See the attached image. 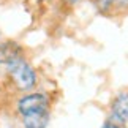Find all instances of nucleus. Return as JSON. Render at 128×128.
I'll list each match as a JSON object with an SVG mask.
<instances>
[{
  "label": "nucleus",
  "instance_id": "1",
  "mask_svg": "<svg viewBox=\"0 0 128 128\" xmlns=\"http://www.w3.org/2000/svg\"><path fill=\"white\" fill-rule=\"evenodd\" d=\"M6 70H8V76L11 79L13 86L16 87V90L30 92L35 88L36 82H38L36 71L24 57H19L16 60H13L10 65H6Z\"/></svg>",
  "mask_w": 128,
  "mask_h": 128
},
{
  "label": "nucleus",
  "instance_id": "2",
  "mask_svg": "<svg viewBox=\"0 0 128 128\" xmlns=\"http://www.w3.org/2000/svg\"><path fill=\"white\" fill-rule=\"evenodd\" d=\"M49 96L46 93L41 92H26V95H22L16 103V109L18 112L22 116L30 114V112H36V111H43V109H49Z\"/></svg>",
  "mask_w": 128,
  "mask_h": 128
},
{
  "label": "nucleus",
  "instance_id": "3",
  "mask_svg": "<svg viewBox=\"0 0 128 128\" xmlns=\"http://www.w3.org/2000/svg\"><path fill=\"white\" fill-rule=\"evenodd\" d=\"M109 119L124 126L128 124V92H120L111 101V116Z\"/></svg>",
  "mask_w": 128,
  "mask_h": 128
},
{
  "label": "nucleus",
  "instance_id": "4",
  "mask_svg": "<svg viewBox=\"0 0 128 128\" xmlns=\"http://www.w3.org/2000/svg\"><path fill=\"white\" fill-rule=\"evenodd\" d=\"M22 57V48L16 41H3L0 43V65H10L13 60Z\"/></svg>",
  "mask_w": 128,
  "mask_h": 128
},
{
  "label": "nucleus",
  "instance_id": "5",
  "mask_svg": "<svg viewBox=\"0 0 128 128\" xmlns=\"http://www.w3.org/2000/svg\"><path fill=\"white\" fill-rule=\"evenodd\" d=\"M49 119H51L49 109H43L22 116V125L24 128H48Z\"/></svg>",
  "mask_w": 128,
  "mask_h": 128
},
{
  "label": "nucleus",
  "instance_id": "6",
  "mask_svg": "<svg viewBox=\"0 0 128 128\" xmlns=\"http://www.w3.org/2000/svg\"><path fill=\"white\" fill-rule=\"evenodd\" d=\"M93 6L101 14H114V0H92Z\"/></svg>",
  "mask_w": 128,
  "mask_h": 128
},
{
  "label": "nucleus",
  "instance_id": "7",
  "mask_svg": "<svg viewBox=\"0 0 128 128\" xmlns=\"http://www.w3.org/2000/svg\"><path fill=\"white\" fill-rule=\"evenodd\" d=\"M114 13H128V0H114Z\"/></svg>",
  "mask_w": 128,
  "mask_h": 128
},
{
  "label": "nucleus",
  "instance_id": "8",
  "mask_svg": "<svg viewBox=\"0 0 128 128\" xmlns=\"http://www.w3.org/2000/svg\"><path fill=\"white\" fill-rule=\"evenodd\" d=\"M82 2H84V0H58V3L65 8H74L76 5H79Z\"/></svg>",
  "mask_w": 128,
  "mask_h": 128
},
{
  "label": "nucleus",
  "instance_id": "9",
  "mask_svg": "<svg viewBox=\"0 0 128 128\" xmlns=\"http://www.w3.org/2000/svg\"><path fill=\"white\" fill-rule=\"evenodd\" d=\"M101 128H124L122 125H119V124H116V122H112L111 119H108L104 124L101 125Z\"/></svg>",
  "mask_w": 128,
  "mask_h": 128
},
{
  "label": "nucleus",
  "instance_id": "10",
  "mask_svg": "<svg viewBox=\"0 0 128 128\" xmlns=\"http://www.w3.org/2000/svg\"><path fill=\"white\" fill-rule=\"evenodd\" d=\"M38 2H41V3H44V2H51V0H38Z\"/></svg>",
  "mask_w": 128,
  "mask_h": 128
}]
</instances>
